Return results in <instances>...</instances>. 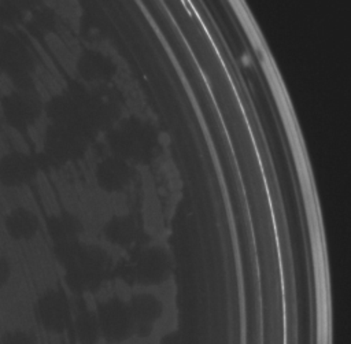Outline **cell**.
I'll use <instances>...</instances> for the list:
<instances>
[{
    "label": "cell",
    "instance_id": "7a4b0ae2",
    "mask_svg": "<svg viewBox=\"0 0 351 344\" xmlns=\"http://www.w3.org/2000/svg\"><path fill=\"white\" fill-rule=\"evenodd\" d=\"M138 337H147L163 319L166 304L163 299L149 288H143L130 293L126 299Z\"/></svg>",
    "mask_w": 351,
    "mask_h": 344
},
{
    "label": "cell",
    "instance_id": "9c48e42d",
    "mask_svg": "<svg viewBox=\"0 0 351 344\" xmlns=\"http://www.w3.org/2000/svg\"><path fill=\"white\" fill-rule=\"evenodd\" d=\"M4 225L8 236L18 241L33 238L40 228V222L34 212L23 207H18L10 211L5 217Z\"/></svg>",
    "mask_w": 351,
    "mask_h": 344
},
{
    "label": "cell",
    "instance_id": "4fadbf2b",
    "mask_svg": "<svg viewBox=\"0 0 351 344\" xmlns=\"http://www.w3.org/2000/svg\"><path fill=\"white\" fill-rule=\"evenodd\" d=\"M62 344H70V343H62Z\"/></svg>",
    "mask_w": 351,
    "mask_h": 344
},
{
    "label": "cell",
    "instance_id": "6da1fadb",
    "mask_svg": "<svg viewBox=\"0 0 351 344\" xmlns=\"http://www.w3.org/2000/svg\"><path fill=\"white\" fill-rule=\"evenodd\" d=\"M95 311L100 336L106 344H123L136 336L134 322L125 299L117 295L108 296L97 302Z\"/></svg>",
    "mask_w": 351,
    "mask_h": 344
},
{
    "label": "cell",
    "instance_id": "8992f818",
    "mask_svg": "<svg viewBox=\"0 0 351 344\" xmlns=\"http://www.w3.org/2000/svg\"><path fill=\"white\" fill-rule=\"evenodd\" d=\"M32 159L21 152H10L0 159V182L4 186H19L33 175Z\"/></svg>",
    "mask_w": 351,
    "mask_h": 344
},
{
    "label": "cell",
    "instance_id": "ba28073f",
    "mask_svg": "<svg viewBox=\"0 0 351 344\" xmlns=\"http://www.w3.org/2000/svg\"><path fill=\"white\" fill-rule=\"evenodd\" d=\"M0 70H4L10 77L25 74L26 51L21 42L10 33L0 32Z\"/></svg>",
    "mask_w": 351,
    "mask_h": 344
},
{
    "label": "cell",
    "instance_id": "8fae6325",
    "mask_svg": "<svg viewBox=\"0 0 351 344\" xmlns=\"http://www.w3.org/2000/svg\"><path fill=\"white\" fill-rule=\"evenodd\" d=\"M11 278V265L8 259L0 255V289H3Z\"/></svg>",
    "mask_w": 351,
    "mask_h": 344
},
{
    "label": "cell",
    "instance_id": "5b68a950",
    "mask_svg": "<svg viewBox=\"0 0 351 344\" xmlns=\"http://www.w3.org/2000/svg\"><path fill=\"white\" fill-rule=\"evenodd\" d=\"M1 110L7 123L15 129H25L36 115L34 103L27 95V90L14 92L5 96L1 101Z\"/></svg>",
    "mask_w": 351,
    "mask_h": 344
},
{
    "label": "cell",
    "instance_id": "3957f363",
    "mask_svg": "<svg viewBox=\"0 0 351 344\" xmlns=\"http://www.w3.org/2000/svg\"><path fill=\"white\" fill-rule=\"evenodd\" d=\"M37 318L49 334H63L71 326L73 311L62 288H49L38 297Z\"/></svg>",
    "mask_w": 351,
    "mask_h": 344
},
{
    "label": "cell",
    "instance_id": "30bf717a",
    "mask_svg": "<svg viewBox=\"0 0 351 344\" xmlns=\"http://www.w3.org/2000/svg\"><path fill=\"white\" fill-rule=\"evenodd\" d=\"M0 344H40L37 336L26 329H12L1 334Z\"/></svg>",
    "mask_w": 351,
    "mask_h": 344
},
{
    "label": "cell",
    "instance_id": "52a82bcc",
    "mask_svg": "<svg viewBox=\"0 0 351 344\" xmlns=\"http://www.w3.org/2000/svg\"><path fill=\"white\" fill-rule=\"evenodd\" d=\"M71 328L77 344H99L101 341L96 311L90 308L84 299H81L73 314Z\"/></svg>",
    "mask_w": 351,
    "mask_h": 344
},
{
    "label": "cell",
    "instance_id": "277c9868",
    "mask_svg": "<svg viewBox=\"0 0 351 344\" xmlns=\"http://www.w3.org/2000/svg\"><path fill=\"white\" fill-rule=\"evenodd\" d=\"M171 270V259L162 248H148L137 256L132 273L138 285L152 289L169 280Z\"/></svg>",
    "mask_w": 351,
    "mask_h": 344
},
{
    "label": "cell",
    "instance_id": "7c38bea8",
    "mask_svg": "<svg viewBox=\"0 0 351 344\" xmlns=\"http://www.w3.org/2000/svg\"><path fill=\"white\" fill-rule=\"evenodd\" d=\"M159 344H178V334L177 332H167L162 336Z\"/></svg>",
    "mask_w": 351,
    "mask_h": 344
}]
</instances>
